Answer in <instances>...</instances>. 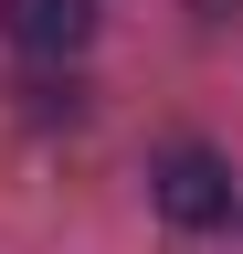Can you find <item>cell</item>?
<instances>
[{
    "instance_id": "cell-2",
    "label": "cell",
    "mask_w": 243,
    "mask_h": 254,
    "mask_svg": "<svg viewBox=\"0 0 243 254\" xmlns=\"http://www.w3.org/2000/svg\"><path fill=\"white\" fill-rule=\"evenodd\" d=\"M0 32H11L21 53H43V64H64L96 43V0H0Z\"/></svg>"
},
{
    "instance_id": "cell-1",
    "label": "cell",
    "mask_w": 243,
    "mask_h": 254,
    "mask_svg": "<svg viewBox=\"0 0 243 254\" xmlns=\"http://www.w3.org/2000/svg\"><path fill=\"white\" fill-rule=\"evenodd\" d=\"M148 201H159L180 233H211V222H233V170L211 148H159V170H148Z\"/></svg>"
}]
</instances>
